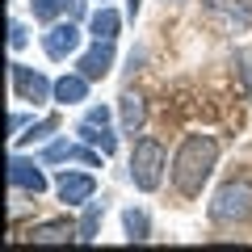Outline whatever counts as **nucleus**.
Segmentation results:
<instances>
[{
    "label": "nucleus",
    "instance_id": "f257e3e1",
    "mask_svg": "<svg viewBox=\"0 0 252 252\" xmlns=\"http://www.w3.org/2000/svg\"><path fill=\"white\" fill-rule=\"evenodd\" d=\"M215 164H219V143L210 135H189L177 147V156H172V185H177V193L198 198L202 185L215 172Z\"/></svg>",
    "mask_w": 252,
    "mask_h": 252
},
{
    "label": "nucleus",
    "instance_id": "f03ea898",
    "mask_svg": "<svg viewBox=\"0 0 252 252\" xmlns=\"http://www.w3.org/2000/svg\"><path fill=\"white\" fill-rule=\"evenodd\" d=\"M164 168H168V156H164L160 139H139L135 152H130V181H135V189L156 193L164 181Z\"/></svg>",
    "mask_w": 252,
    "mask_h": 252
},
{
    "label": "nucleus",
    "instance_id": "7ed1b4c3",
    "mask_svg": "<svg viewBox=\"0 0 252 252\" xmlns=\"http://www.w3.org/2000/svg\"><path fill=\"white\" fill-rule=\"evenodd\" d=\"M210 219L223 227L252 219V181H227L215 193V202H210Z\"/></svg>",
    "mask_w": 252,
    "mask_h": 252
},
{
    "label": "nucleus",
    "instance_id": "20e7f679",
    "mask_svg": "<svg viewBox=\"0 0 252 252\" xmlns=\"http://www.w3.org/2000/svg\"><path fill=\"white\" fill-rule=\"evenodd\" d=\"M206 17L223 34H244L252 26V0H206Z\"/></svg>",
    "mask_w": 252,
    "mask_h": 252
},
{
    "label": "nucleus",
    "instance_id": "39448f33",
    "mask_svg": "<svg viewBox=\"0 0 252 252\" xmlns=\"http://www.w3.org/2000/svg\"><path fill=\"white\" fill-rule=\"evenodd\" d=\"M9 76H13V97L30 101V105H42L46 97H55V84L46 80L42 72L26 67V63H9Z\"/></svg>",
    "mask_w": 252,
    "mask_h": 252
},
{
    "label": "nucleus",
    "instance_id": "423d86ee",
    "mask_svg": "<svg viewBox=\"0 0 252 252\" xmlns=\"http://www.w3.org/2000/svg\"><path fill=\"white\" fill-rule=\"evenodd\" d=\"M42 160H46V164H80V168H101V160H105V156H101L93 143L80 147V143H67V139H55V143L42 152Z\"/></svg>",
    "mask_w": 252,
    "mask_h": 252
},
{
    "label": "nucleus",
    "instance_id": "0eeeda50",
    "mask_svg": "<svg viewBox=\"0 0 252 252\" xmlns=\"http://www.w3.org/2000/svg\"><path fill=\"white\" fill-rule=\"evenodd\" d=\"M9 185L17 189V193H30V198H38V193H46V172L38 168V160L13 156V160H9Z\"/></svg>",
    "mask_w": 252,
    "mask_h": 252
},
{
    "label": "nucleus",
    "instance_id": "6e6552de",
    "mask_svg": "<svg viewBox=\"0 0 252 252\" xmlns=\"http://www.w3.org/2000/svg\"><path fill=\"white\" fill-rule=\"evenodd\" d=\"M42 46L51 59H67V55H76V46H80V30H76V21H51V30L42 34Z\"/></svg>",
    "mask_w": 252,
    "mask_h": 252
},
{
    "label": "nucleus",
    "instance_id": "1a4fd4ad",
    "mask_svg": "<svg viewBox=\"0 0 252 252\" xmlns=\"http://www.w3.org/2000/svg\"><path fill=\"white\" fill-rule=\"evenodd\" d=\"M55 193H59V202H67V206H84V202H93V193H97V181H93V172H63V177L55 181Z\"/></svg>",
    "mask_w": 252,
    "mask_h": 252
},
{
    "label": "nucleus",
    "instance_id": "9d476101",
    "mask_svg": "<svg viewBox=\"0 0 252 252\" xmlns=\"http://www.w3.org/2000/svg\"><path fill=\"white\" fill-rule=\"evenodd\" d=\"M109 67H114V42H93L89 51L76 59V72L89 76V80H101V76H109Z\"/></svg>",
    "mask_w": 252,
    "mask_h": 252
},
{
    "label": "nucleus",
    "instance_id": "9b49d317",
    "mask_svg": "<svg viewBox=\"0 0 252 252\" xmlns=\"http://www.w3.org/2000/svg\"><path fill=\"white\" fill-rule=\"evenodd\" d=\"M30 240H34V244H67V240H80V223H72V219L34 223V227H30Z\"/></svg>",
    "mask_w": 252,
    "mask_h": 252
},
{
    "label": "nucleus",
    "instance_id": "f8f14e48",
    "mask_svg": "<svg viewBox=\"0 0 252 252\" xmlns=\"http://www.w3.org/2000/svg\"><path fill=\"white\" fill-rule=\"evenodd\" d=\"M38 21H59V17H84V0H30Z\"/></svg>",
    "mask_w": 252,
    "mask_h": 252
},
{
    "label": "nucleus",
    "instance_id": "ddd939ff",
    "mask_svg": "<svg viewBox=\"0 0 252 252\" xmlns=\"http://www.w3.org/2000/svg\"><path fill=\"white\" fill-rule=\"evenodd\" d=\"M76 135H80L84 143H93L101 156H114L118 152V139H114V130H109V122H93V118H84V122L76 126Z\"/></svg>",
    "mask_w": 252,
    "mask_h": 252
},
{
    "label": "nucleus",
    "instance_id": "4468645a",
    "mask_svg": "<svg viewBox=\"0 0 252 252\" xmlns=\"http://www.w3.org/2000/svg\"><path fill=\"white\" fill-rule=\"evenodd\" d=\"M118 118H122V130H126V135L143 130V122H147V101L139 97V93H122V101H118Z\"/></svg>",
    "mask_w": 252,
    "mask_h": 252
},
{
    "label": "nucleus",
    "instance_id": "2eb2a0df",
    "mask_svg": "<svg viewBox=\"0 0 252 252\" xmlns=\"http://www.w3.org/2000/svg\"><path fill=\"white\" fill-rule=\"evenodd\" d=\"M84 97H89V76L72 72V76H59L55 80V101L59 105H80Z\"/></svg>",
    "mask_w": 252,
    "mask_h": 252
},
{
    "label": "nucleus",
    "instance_id": "dca6fc26",
    "mask_svg": "<svg viewBox=\"0 0 252 252\" xmlns=\"http://www.w3.org/2000/svg\"><path fill=\"white\" fill-rule=\"evenodd\" d=\"M118 26H122V17H118L114 9H105V4H101V9H97V13L89 17L93 42H114V38H118Z\"/></svg>",
    "mask_w": 252,
    "mask_h": 252
},
{
    "label": "nucleus",
    "instance_id": "f3484780",
    "mask_svg": "<svg viewBox=\"0 0 252 252\" xmlns=\"http://www.w3.org/2000/svg\"><path fill=\"white\" fill-rule=\"evenodd\" d=\"M122 227H126V240H130V244H143L147 235H152V223H147V215H143V210H135V206L122 210Z\"/></svg>",
    "mask_w": 252,
    "mask_h": 252
},
{
    "label": "nucleus",
    "instance_id": "a211bd4d",
    "mask_svg": "<svg viewBox=\"0 0 252 252\" xmlns=\"http://www.w3.org/2000/svg\"><path fill=\"white\" fill-rule=\"evenodd\" d=\"M101 219H105V202H89V210H84V219H80V244H93V240H97Z\"/></svg>",
    "mask_w": 252,
    "mask_h": 252
},
{
    "label": "nucleus",
    "instance_id": "6ab92c4d",
    "mask_svg": "<svg viewBox=\"0 0 252 252\" xmlns=\"http://www.w3.org/2000/svg\"><path fill=\"white\" fill-rule=\"evenodd\" d=\"M55 130H59V118H42V122H30V130L17 135V143H38V139L55 135Z\"/></svg>",
    "mask_w": 252,
    "mask_h": 252
},
{
    "label": "nucleus",
    "instance_id": "aec40b11",
    "mask_svg": "<svg viewBox=\"0 0 252 252\" xmlns=\"http://www.w3.org/2000/svg\"><path fill=\"white\" fill-rule=\"evenodd\" d=\"M26 42H30L26 26H21V21H13V26H9V46H13V51H21V46H26Z\"/></svg>",
    "mask_w": 252,
    "mask_h": 252
},
{
    "label": "nucleus",
    "instance_id": "412c9836",
    "mask_svg": "<svg viewBox=\"0 0 252 252\" xmlns=\"http://www.w3.org/2000/svg\"><path fill=\"white\" fill-rule=\"evenodd\" d=\"M26 126H30V118H26V114H13V118H9V130H13V139H17L21 130H26Z\"/></svg>",
    "mask_w": 252,
    "mask_h": 252
},
{
    "label": "nucleus",
    "instance_id": "4be33fe9",
    "mask_svg": "<svg viewBox=\"0 0 252 252\" xmlns=\"http://www.w3.org/2000/svg\"><path fill=\"white\" fill-rule=\"evenodd\" d=\"M84 118H93V122H109V109H105V105H93Z\"/></svg>",
    "mask_w": 252,
    "mask_h": 252
},
{
    "label": "nucleus",
    "instance_id": "5701e85b",
    "mask_svg": "<svg viewBox=\"0 0 252 252\" xmlns=\"http://www.w3.org/2000/svg\"><path fill=\"white\" fill-rule=\"evenodd\" d=\"M139 9H143V0H126V13L130 17H139Z\"/></svg>",
    "mask_w": 252,
    "mask_h": 252
},
{
    "label": "nucleus",
    "instance_id": "b1692460",
    "mask_svg": "<svg viewBox=\"0 0 252 252\" xmlns=\"http://www.w3.org/2000/svg\"><path fill=\"white\" fill-rule=\"evenodd\" d=\"M168 4H181V0H168Z\"/></svg>",
    "mask_w": 252,
    "mask_h": 252
}]
</instances>
